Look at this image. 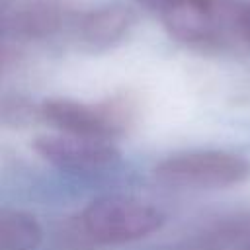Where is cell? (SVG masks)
Here are the masks:
<instances>
[{"mask_svg": "<svg viewBox=\"0 0 250 250\" xmlns=\"http://www.w3.org/2000/svg\"><path fill=\"white\" fill-rule=\"evenodd\" d=\"M242 0H180L160 14L166 31L193 49H225L242 43Z\"/></svg>", "mask_w": 250, "mask_h": 250, "instance_id": "obj_1", "label": "cell"}, {"mask_svg": "<svg viewBox=\"0 0 250 250\" xmlns=\"http://www.w3.org/2000/svg\"><path fill=\"white\" fill-rule=\"evenodd\" d=\"M41 121L62 133L113 141L123 137L137 121L139 105L129 94H115L88 104L70 98H49L41 105Z\"/></svg>", "mask_w": 250, "mask_h": 250, "instance_id": "obj_2", "label": "cell"}, {"mask_svg": "<svg viewBox=\"0 0 250 250\" xmlns=\"http://www.w3.org/2000/svg\"><path fill=\"white\" fill-rule=\"evenodd\" d=\"M164 223L162 213L137 197L104 195L86 205L78 217L82 234L96 244H125L148 236Z\"/></svg>", "mask_w": 250, "mask_h": 250, "instance_id": "obj_3", "label": "cell"}, {"mask_svg": "<svg viewBox=\"0 0 250 250\" xmlns=\"http://www.w3.org/2000/svg\"><path fill=\"white\" fill-rule=\"evenodd\" d=\"M152 176L178 189H221L246 182L250 162L229 150H191L160 160Z\"/></svg>", "mask_w": 250, "mask_h": 250, "instance_id": "obj_4", "label": "cell"}, {"mask_svg": "<svg viewBox=\"0 0 250 250\" xmlns=\"http://www.w3.org/2000/svg\"><path fill=\"white\" fill-rule=\"evenodd\" d=\"M33 150L55 168L76 174H94L107 170L115 166L121 156L113 141L62 131L35 137Z\"/></svg>", "mask_w": 250, "mask_h": 250, "instance_id": "obj_5", "label": "cell"}, {"mask_svg": "<svg viewBox=\"0 0 250 250\" xmlns=\"http://www.w3.org/2000/svg\"><path fill=\"white\" fill-rule=\"evenodd\" d=\"M4 37L47 39L59 33L68 18L59 0H0Z\"/></svg>", "mask_w": 250, "mask_h": 250, "instance_id": "obj_6", "label": "cell"}, {"mask_svg": "<svg viewBox=\"0 0 250 250\" xmlns=\"http://www.w3.org/2000/svg\"><path fill=\"white\" fill-rule=\"evenodd\" d=\"M74 39L88 51H105L121 43L135 25V12L123 4H105L68 20Z\"/></svg>", "mask_w": 250, "mask_h": 250, "instance_id": "obj_7", "label": "cell"}, {"mask_svg": "<svg viewBox=\"0 0 250 250\" xmlns=\"http://www.w3.org/2000/svg\"><path fill=\"white\" fill-rule=\"evenodd\" d=\"M41 227L29 213L0 211V250H35L41 242Z\"/></svg>", "mask_w": 250, "mask_h": 250, "instance_id": "obj_8", "label": "cell"}, {"mask_svg": "<svg viewBox=\"0 0 250 250\" xmlns=\"http://www.w3.org/2000/svg\"><path fill=\"white\" fill-rule=\"evenodd\" d=\"M201 246L211 250H250V215L217 225L203 234Z\"/></svg>", "mask_w": 250, "mask_h": 250, "instance_id": "obj_9", "label": "cell"}, {"mask_svg": "<svg viewBox=\"0 0 250 250\" xmlns=\"http://www.w3.org/2000/svg\"><path fill=\"white\" fill-rule=\"evenodd\" d=\"M2 119L6 123H27V121H41L39 105H31L25 100H12L4 104Z\"/></svg>", "mask_w": 250, "mask_h": 250, "instance_id": "obj_10", "label": "cell"}, {"mask_svg": "<svg viewBox=\"0 0 250 250\" xmlns=\"http://www.w3.org/2000/svg\"><path fill=\"white\" fill-rule=\"evenodd\" d=\"M139 4H143V6H146L148 10H152V12H156L158 16L160 14H164L166 10H170L172 6H176L180 0H137Z\"/></svg>", "mask_w": 250, "mask_h": 250, "instance_id": "obj_11", "label": "cell"}, {"mask_svg": "<svg viewBox=\"0 0 250 250\" xmlns=\"http://www.w3.org/2000/svg\"><path fill=\"white\" fill-rule=\"evenodd\" d=\"M242 43L250 47V2L244 6V18H242Z\"/></svg>", "mask_w": 250, "mask_h": 250, "instance_id": "obj_12", "label": "cell"}]
</instances>
